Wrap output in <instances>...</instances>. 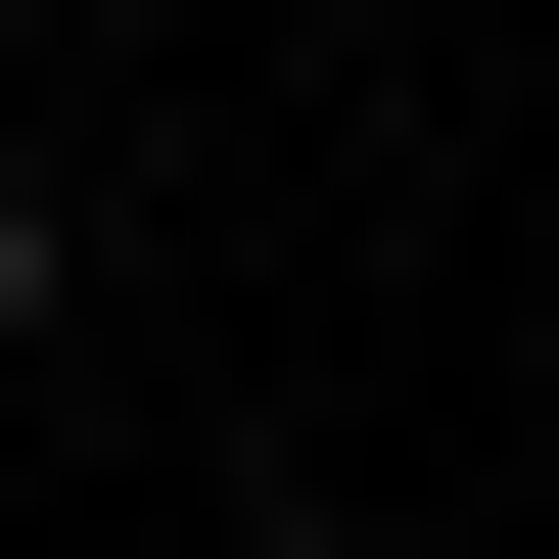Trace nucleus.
<instances>
[{
	"instance_id": "f257e3e1",
	"label": "nucleus",
	"mask_w": 559,
	"mask_h": 559,
	"mask_svg": "<svg viewBox=\"0 0 559 559\" xmlns=\"http://www.w3.org/2000/svg\"><path fill=\"white\" fill-rule=\"evenodd\" d=\"M0 326H47V140H0Z\"/></svg>"
}]
</instances>
